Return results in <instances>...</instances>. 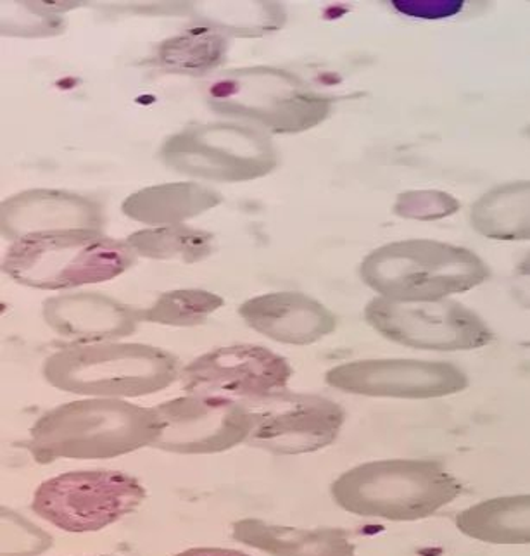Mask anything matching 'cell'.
<instances>
[{
	"label": "cell",
	"instance_id": "6da1fadb",
	"mask_svg": "<svg viewBox=\"0 0 530 556\" xmlns=\"http://www.w3.org/2000/svg\"><path fill=\"white\" fill-rule=\"evenodd\" d=\"M160 434L154 408L128 401L89 397L49 409L30 430L35 462L111 459L152 446Z\"/></svg>",
	"mask_w": 530,
	"mask_h": 556
},
{
	"label": "cell",
	"instance_id": "7a4b0ae2",
	"mask_svg": "<svg viewBox=\"0 0 530 556\" xmlns=\"http://www.w3.org/2000/svg\"><path fill=\"white\" fill-rule=\"evenodd\" d=\"M462 491V482L433 459L368 462L345 470L330 485L342 510L389 522L429 519L456 502Z\"/></svg>",
	"mask_w": 530,
	"mask_h": 556
},
{
	"label": "cell",
	"instance_id": "3957f363",
	"mask_svg": "<svg viewBox=\"0 0 530 556\" xmlns=\"http://www.w3.org/2000/svg\"><path fill=\"white\" fill-rule=\"evenodd\" d=\"M43 379L60 391L80 396L140 397L165 391L180 379L175 354L135 342L75 344L43 363Z\"/></svg>",
	"mask_w": 530,
	"mask_h": 556
},
{
	"label": "cell",
	"instance_id": "277c9868",
	"mask_svg": "<svg viewBox=\"0 0 530 556\" xmlns=\"http://www.w3.org/2000/svg\"><path fill=\"white\" fill-rule=\"evenodd\" d=\"M135 262L137 253L127 241L99 230H63L13 242L2 260V271L20 286L63 291L113 280Z\"/></svg>",
	"mask_w": 530,
	"mask_h": 556
},
{
	"label": "cell",
	"instance_id": "5b68a950",
	"mask_svg": "<svg viewBox=\"0 0 530 556\" xmlns=\"http://www.w3.org/2000/svg\"><path fill=\"white\" fill-rule=\"evenodd\" d=\"M359 277L379 298L420 303L471 291L491 277V270L470 249L400 241L371 251L359 265Z\"/></svg>",
	"mask_w": 530,
	"mask_h": 556
},
{
	"label": "cell",
	"instance_id": "8992f818",
	"mask_svg": "<svg viewBox=\"0 0 530 556\" xmlns=\"http://www.w3.org/2000/svg\"><path fill=\"white\" fill-rule=\"evenodd\" d=\"M211 110L256 122L274 134H299L318 127L332 102L286 70L254 66L219 73L206 85Z\"/></svg>",
	"mask_w": 530,
	"mask_h": 556
},
{
	"label": "cell",
	"instance_id": "52a82bcc",
	"mask_svg": "<svg viewBox=\"0 0 530 556\" xmlns=\"http://www.w3.org/2000/svg\"><path fill=\"white\" fill-rule=\"evenodd\" d=\"M160 157L177 174L227 184L257 180L278 163L265 131L225 122L178 131L161 146Z\"/></svg>",
	"mask_w": 530,
	"mask_h": 556
},
{
	"label": "cell",
	"instance_id": "ba28073f",
	"mask_svg": "<svg viewBox=\"0 0 530 556\" xmlns=\"http://www.w3.org/2000/svg\"><path fill=\"white\" fill-rule=\"evenodd\" d=\"M148 491L139 479L116 470L61 473L38 485L31 510L61 531L96 532L134 514Z\"/></svg>",
	"mask_w": 530,
	"mask_h": 556
},
{
	"label": "cell",
	"instance_id": "9c48e42d",
	"mask_svg": "<svg viewBox=\"0 0 530 556\" xmlns=\"http://www.w3.org/2000/svg\"><path fill=\"white\" fill-rule=\"evenodd\" d=\"M251 415L245 444L278 456L306 455L336 443L345 412L320 394L282 391L240 401Z\"/></svg>",
	"mask_w": 530,
	"mask_h": 556
},
{
	"label": "cell",
	"instance_id": "30bf717a",
	"mask_svg": "<svg viewBox=\"0 0 530 556\" xmlns=\"http://www.w3.org/2000/svg\"><path fill=\"white\" fill-rule=\"evenodd\" d=\"M365 320L388 341L413 350L471 351L488 346L493 330L474 309L458 301H400L375 298Z\"/></svg>",
	"mask_w": 530,
	"mask_h": 556
},
{
	"label": "cell",
	"instance_id": "8fae6325",
	"mask_svg": "<svg viewBox=\"0 0 530 556\" xmlns=\"http://www.w3.org/2000/svg\"><path fill=\"white\" fill-rule=\"evenodd\" d=\"M160 434L151 447L175 455H216L248 441L251 415L237 400L189 394L154 406Z\"/></svg>",
	"mask_w": 530,
	"mask_h": 556
},
{
	"label": "cell",
	"instance_id": "7c38bea8",
	"mask_svg": "<svg viewBox=\"0 0 530 556\" xmlns=\"http://www.w3.org/2000/svg\"><path fill=\"white\" fill-rule=\"evenodd\" d=\"M330 388L366 397L436 400L468 388V376L447 362L424 359H359L330 368Z\"/></svg>",
	"mask_w": 530,
	"mask_h": 556
},
{
	"label": "cell",
	"instance_id": "4fadbf2b",
	"mask_svg": "<svg viewBox=\"0 0 530 556\" xmlns=\"http://www.w3.org/2000/svg\"><path fill=\"white\" fill-rule=\"evenodd\" d=\"M292 374L291 363L268 348L237 344L201 354L181 368L180 382L190 394L242 401L282 391Z\"/></svg>",
	"mask_w": 530,
	"mask_h": 556
},
{
	"label": "cell",
	"instance_id": "5bb4252c",
	"mask_svg": "<svg viewBox=\"0 0 530 556\" xmlns=\"http://www.w3.org/2000/svg\"><path fill=\"white\" fill-rule=\"evenodd\" d=\"M104 227L101 203L70 190L34 189L0 204L2 237L16 242L37 233L99 230Z\"/></svg>",
	"mask_w": 530,
	"mask_h": 556
},
{
	"label": "cell",
	"instance_id": "9a60e30c",
	"mask_svg": "<svg viewBox=\"0 0 530 556\" xmlns=\"http://www.w3.org/2000/svg\"><path fill=\"white\" fill-rule=\"evenodd\" d=\"M239 315L265 338L291 346H310L336 332L337 316L301 292H269L240 304Z\"/></svg>",
	"mask_w": 530,
	"mask_h": 556
},
{
	"label": "cell",
	"instance_id": "2e32d148",
	"mask_svg": "<svg viewBox=\"0 0 530 556\" xmlns=\"http://www.w3.org/2000/svg\"><path fill=\"white\" fill-rule=\"evenodd\" d=\"M46 324L78 344L128 338L140 324V309L99 292L63 294L43 301Z\"/></svg>",
	"mask_w": 530,
	"mask_h": 556
},
{
	"label": "cell",
	"instance_id": "e0dca14e",
	"mask_svg": "<svg viewBox=\"0 0 530 556\" xmlns=\"http://www.w3.org/2000/svg\"><path fill=\"white\" fill-rule=\"evenodd\" d=\"M232 538L269 556H356L350 532L336 527L301 529L242 519L234 523Z\"/></svg>",
	"mask_w": 530,
	"mask_h": 556
},
{
	"label": "cell",
	"instance_id": "ac0fdd59",
	"mask_svg": "<svg viewBox=\"0 0 530 556\" xmlns=\"http://www.w3.org/2000/svg\"><path fill=\"white\" fill-rule=\"evenodd\" d=\"M222 201L224 195L215 189L194 181H180L137 190L123 201L122 211L123 215L139 224L168 227L184 225L187 219L204 215L219 206Z\"/></svg>",
	"mask_w": 530,
	"mask_h": 556
},
{
	"label": "cell",
	"instance_id": "d6986e66",
	"mask_svg": "<svg viewBox=\"0 0 530 556\" xmlns=\"http://www.w3.org/2000/svg\"><path fill=\"white\" fill-rule=\"evenodd\" d=\"M456 529L470 540L488 544H530V494L491 497L468 506L455 519Z\"/></svg>",
	"mask_w": 530,
	"mask_h": 556
},
{
	"label": "cell",
	"instance_id": "ffe728a7",
	"mask_svg": "<svg viewBox=\"0 0 530 556\" xmlns=\"http://www.w3.org/2000/svg\"><path fill=\"white\" fill-rule=\"evenodd\" d=\"M471 224L497 241H529L530 184H514L489 192L471 211Z\"/></svg>",
	"mask_w": 530,
	"mask_h": 556
},
{
	"label": "cell",
	"instance_id": "44dd1931",
	"mask_svg": "<svg viewBox=\"0 0 530 556\" xmlns=\"http://www.w3.org/2000/svg\"><path fill=\"white\" fill-rule=\"evenodd\" d=\"M227 51L228 38L222 31L198 26L161 43L156 61L168 72L204 75L222 64Z\"/></svg>",
	"mask_w": 530,
	"mask_h": 556
},
{
	"label": "cell",
	"instance_id": "7402d4cb",
	"mask_svg": "<svg viewBox=\"0 0 530 556\" xmlns=\"http://www.w3.org/2000/svg\"><path fill=\"white\" fill-rule=\"evenodd\" d=\"M137 256L149 260H177L181 263H199L213 253L215 236L201 228L187 225L143 228L127 239Z\"/></svg>",
	"mask_w": 530,
	"mask_h": 556
},
{
	"label": "cell",
	"instance_id": "603a6c76",
	"mask_svg": "<svg viewBox=\"0 0 530 556\" xmlns=\"http://www.w3.org/2000/svg\"><path fill=\"white\" fill-rule=\"evenodd\" d=\"M222 295L202 289H178L161 294L149 308L140 309V320L168 327H198L224 306Z\"/></svg>",
	"mask_w": 530,
	"mask_h": 556
},
{
	"label": "cell",
	"instance_id": "cb8c5ba5",
	"mask_svg": "<svg viewBox=\"0 0 530 556\" xmlns=\"http://www.w3.org/2000/svg\"><path fill=\"white\" fill-rule=\"evenodd\" d=\"M514 294L523 306L530 308V253L515 268Z\"/></svg>",
	"mask_w": 530,
	"mask_h": 556
},
{
	"label": "cell",
	"instance_id": "d4e9b609",
	"mask_svg": "<svg viewBox=\"0 0 530 556\" xmlns=\"http://www.w3.org/2000/svg\"><path fill=\"white\" fill-rule=\"evenodd\" d=\"M175 556H251L239 549L225 548H190L186 552L177 553Z\"/></svg>",
	"mask_w": 530,
	"mask_h": 556
},
{
	"label": "cell",
	"instance_id": "484cf974",
	"mask_svg": "<svg viewBox=\"0 0 530 556\" xmlns=\"http://www.w3.org/2000/svg\"><path fill=\"white\" fill-rule=\"evenodd\" d=\"M99 556H111V555H99Z\"/></svg>",
	"mask_w": 530,
	"mask_h": 556
}]
</instances>
